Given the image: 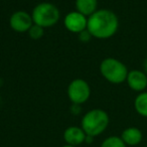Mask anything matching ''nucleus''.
<instances>
[{
    "label": "nucleus",
    "mask_w": 147,
    "mask_h": 147,
    "mask_svg": "<svg viewBox=\"0 0 147 147\" xmlns=\"http://www.w3.org/2000/svg\"><path fill=\"white\" fill-rule=\"evenodd\" d=\"M63 147H76V146H71V145H63Z\"/></svg>",
    "instance_id": "f3484780"
},
{
    "label": "nucleus",
    "mask_w": 147,
    "mask_h": 147,
    "mask_svg": "<svg viewBox=\"0 0 147 147\" xmlns=\"http://www.w3.org/2000/svg\"><path fill=\"white\" fill-rule=\"evenodd\" d=\"M67 97L75 105H82L90 99L91 88L83 79H75L67 86Z\"/></svg>",
    "instance_id": "39448f33"
},
{
    "label": "nucleus",
    "mask_w": 147,
    "mask_h": 147,
    "mask_svg": "<svg viewBox=\"0 0 147 147\" xmlns=\"http://www.w3.org/2000/svg\"><path fill=\"white\" fill-rule=\"evenodd\" d=\"M87 135L79 126H69L63 132V139L67 145L71 146H78L86 141Z\"/></svg>",
    "instance_id": "1a4fd4ad"
},
{
    "label": "nucleus",
    "mask_w": 147,
    "mask_h": 147,
    "mask_svg": "<svg viewBox=\"0 0 147 147\" xmlns=\"http://www.w3.org/2000/svg\"><path fill=\"white\" fill-rule=\"evenodd\" d=\"M143 69H144V73L147 75V57L145 59L144 63H143Z\"/></svg>",
    "instance_id": "dca6fc26"
},
{
    "label": "nucleus",
    "mask_w": 147,
    "mask_h": 147,
    "mask_svg": "<svg viewBox=\"0 0 147 147\" xmlns=\"http://www.w3.org/2000/svg\"><path fill=\"white\" fill-rule=\"evenodd\" d=\"M33 23L47 28L51 27L59 22L61 18V12L55 4L51 2L38 3L31 12Z\"/></svg>",
    "instance_id": "20e7f679"
},
{
    "label": "nucleus",
    "mask_w": 147,
    "mask_h": 147,
    "mask_svg": "<svg viewBox=\"0 0 147 147\" xmlns=\"http://www.w3.org/2000/svg\"><path fill=\"white\" fill-rule=\"evenodd\" d=\"M128 71L125 63L114 57H106L100 63L101 75L111 84L119 85L126 82Z\"/></svg>",
    "instance_id": "7ed1b4c3"
},
{
    "label": "nucleus",
    "mask_w": 147,
    "mask_h": 147,
    "mask_svg": "<svg viewBox=\"0 0 147 147\" xmlns=\"http://www.w3.org/2000/svg\"><path fill=\"white\" fill-rule=\"evenodd\" d=\"M110 122L109 115L102 109H92L83 116L81 127L87 136L96 137L107 129Z\"/></svg>",
    "instance_id": "f03ea898"
},
{
    "label": "nucleus",
    "mask_w": 147,
    "mask_h": 147,
    "mask_svg": "<svg viewBox=\"0 0 147 147\" xmlns=\"http://www.w3.org/2000/svg\"><path fill=\"white\" fill-rule=\"evenodd\" d=\"M146 147H147V146H146Z\"/></svg>",
    "instance_id": "a211bd4d"
},
{
    "label": "nucleus",
    "mask_w": 147,
    "mask_h": 147,
    "mask_svg": "<svg viewBox=\"0 0 147 147\" xmlns=\"http://www.w3.org/2000/svg\"><path fill=\"white\" fill-rule=\"evenodd\" d=\"M33 24L31 14L23 10L15 11L11 14L9 18V25L11 29L15 32L23 33L27 32Z\"/></svg>",
    "instance_id": "423d86ee"
},
{
    "label": "nucleus",
    "mask_w": 147,
    "mask_h": 147,
    "mask_svg": "<svg viewBox=\"0 0 147 147\" xmlns=\"http://www.w3.org/2000/svg\"><path fill=\"white\" fill-rule=\"evenodd\" d=\"M142 132L137 127H128L121 134V139L128 146H136L142 141Z\"/></svg>",
    "instance_id": "9d476101"
},
{
    "label": "nucleus",
    "mask_w": 147,
    "mask_h": 147,
    "mask_svg": "<svg viewBox=\"0 0 147 147\" xmlns=\"http://www.w3.org/2000/svg\"><path fill=\"white\" fill-rule=\"evenodd\" d=\"M126 82L132 91L142 93L147 88V75L144 71L132 69L128 71Z\"/></svg>",
    "instance_id": "6e6552de"
},
{
    "label": "nucleus",
    "mask_w": 147,
    "mask_h": 147,
    "mask_svg": "<svg viewBox=\"0 0 147 147\" xmlns=\"http://www.w3.org/2000/svg\"><path fill=\"white\" fill-rule=\"evenodd\" d=\"M119 28V19L116 13L109 9H98L88 17L87 30L93 37L108 39L115 35Z\"/></svg>",
    "instance_id": "f257e3e1"
},
{
    "label": "nucleus",
    "mask_w": 147,
    "mask_h": 147,
    "mask_svg": "<svg viewBox=\"0 0 147 147\" xmlns=\"http://www.w3.org/2000/svg\"><path fill=\"white\" fill-rule=\"evenodd\" d=\"M92 35H91V33L89 32L88 30H84L82 31L81 33H79V38H80L81 41H83V42H88V41H90V39L92 38Z\"/></svg>",
    "instance_id": "2eb2a0df"
},
{
    "label": "nucleus",
    "mask_w": 147,
    "mask_h": 147,
    "mask_svg": "<svg viewBox=\"0 0 147 147\" xmlns=\"http://www.w3.org/2000/svg\"><path fill=\"white\" fill-rule=\"evenodd\" d=\"M135 111L140 116L147 118V92H142L134 100Z\"/></svg>",
    "instance_id": "f8f14e48"
},
{
    "label": "nucleus",
    "mask_w": 147,
    "mask_h": 147,
    "mask_svg": "<svg viewBox=\"0 0 147 147\" xmlns=\"http://www.w3.org/2000/svg\"><path fill=\"white\" fill-rule=\"evenodd\" d=\"M75 6L77 11L89 17L98 10V0H76Z\"/></svg>",
    "instance_id": "9b49d317"
},
{
    "label": "nucleus",
    "mask_w": 147,
    "mask_h": 147,
    "mask_svg": "<svg viewBox=\"0 0 147 147\" xmlns=\"http://www.w3.org/2000/svg\"><path fill=\"white\" fill-rule=\"evenodd\" d=\"M27 33H28L29 37H30L31 39H33V40H38V39L42 38L43 34H45V28L33 23L32 26L27 31Z\"/></svg>",
    "instance_id": "4468645a"
},
{
    "label": "nucleus",
    "mask_w": 147,
    "mask_h": 147,
    "mask_svg": "<svg viewBox=\"0 0 147 147\" xmlns=\"http://www.w3.org/2000/svg\"><path fill=\"white\" fill-rule=\"evenodd\" d=\"M100 147H127V145L123 142L121 137L110 136L103 141Z\"/></svg>",
    "instance_id": "ddd939ff"
},
{
    "label": "nucleus",
    "mask_w": 147,
    "mask_h": 147,
    "mask_svg": "<svg viewBox=\"0 0 147 147\" xmlns=\"http://www.w3.org/2000/svg\"><path fill=\"white\" fill-rule=\"evenodd\" d=\"M63 24L69 31L79 34V33L87 29L88 17L77 10L71 11L65 16Z\"/></svg>",
    "instance_id": "0eeeda50"
}]
</instances>
